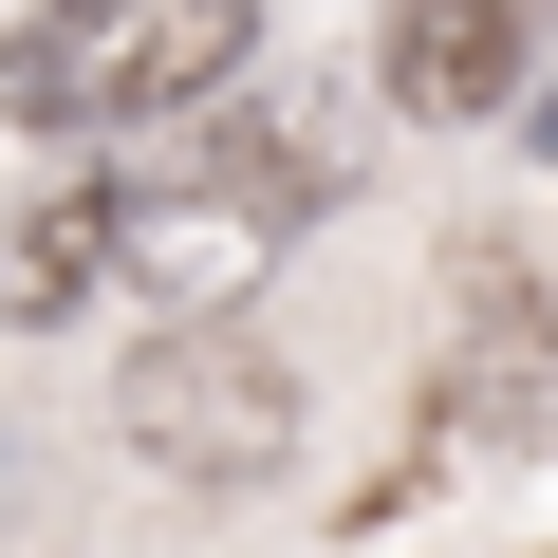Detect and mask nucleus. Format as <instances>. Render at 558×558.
<instances>
[{
  "mask_svg": "<svg viewBox=\"0 0 558 558\" xmlns=\"http://www.w3.org/2000/svg\"><path fill=\"white\" fill-rule=\"evenodd\" d=\"M242 57H260V0H38L0 38V112L38 149H112V131L205 112Z\"/></svg>",
  "mask_w": 558,
  "mask_h": 558,
  "instance_id": "obj_1",
  "label": "nucleus"
},
{
  "mask_svg": "<svg viewBox=\"0 0 558 558\" xmlns=\"http://www.w3.org/2000/svg\"><path fill=\"white\" fill-rule=\"evenodd\" d=\"M336 205V168L299 149V131H223V149H186L168 186H131V242H112V279L149 317H242L279 260H299V223Z\"/></svg>",
  "mask_w": 558,
  "mask_h": 558,
  "instance_id": "obj_2",
  "label": "nucleus"
},
{
  "mask_svg": "<svg viewBox=\"0 0 558 558\" xmlns=\"http://www.w3.org/2000/svg\"><path fill=\"white\" fill-rule=\"evenodd\" d=\"M131 428H149V465L242 484V465H279V447H299V391H279L223 317H186V354H149V373H131Z\"/></svg>",
  "mask_w": 558,
  "mask_h": 558,
  "instance_id": "obj_3",
  "label": "nucleus"
},
{
  "mask_svg": "<svg viewBox=\"0 0 558 558\" xmlns=\"http://www.w3.org/2000/svg\"><path fill=\"white\" fill-rule=\"evenodd\" d=\"M539 38H558V0H391L373 75H391V112L465 131V112H502V94L539 75Z\"/></svg>",
  "mask_w": 558,
  "mask_h": 558,
  "instance_id": "obj_4",
  "label": "nucleus"
},
{
  "mask_svg": "<svg viewBox=\"0 0 558 558\" xmlns=\"http://www.w3.org/2000/svg\"><path fill=\"white\" fill-rule=\"evenodd\" d=\"M112 242H131V186L112 168H57L38 205H0V336H57L112 279Z\"/></svg>",
  "mask_w": 558,
  "mask_h": 558,
  "instance_id": "obj_5",
  "label": "nucleus"
},
{
  "mask_svg": "<svg viewBox=\"0 0 558 558\" xmlns=\"http://www.w3.org/2000/svg\"><path fill=\"white\" fill-rule=\"evenodd\" d=\"M539 149H558V94H539Z\"/></svg>",
  "mask_w": 558,
  "mask_h": 558,
  "instance_id": "obj_6",
  "label": "nucleus"
}]
</instances>
